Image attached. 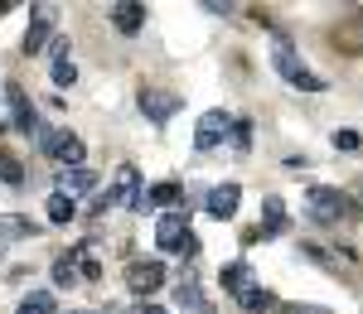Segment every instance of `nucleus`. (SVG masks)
Segmentation results:
<instances>
[{"label": "nucleus", "instance_id": "nucleus-1", "mask_svg": "<svg viewBox=\"0 0 363 314\" xmlns=\"http://www.w3.org/2000/svg\"><path fill=\"white\" fill-rule=\"evenodd\" d=\"M272 63H277V73L291 87H301V92H325V78H320V73H310L306 63H301V54L291 49V39H286V34L272 39Z\"/></svg>", "mask_w": 363, "mask_h": 314}, {"label": "nucleus", "instance_id": "nucleus-2", "mask_svg": "<svg viewBox=\"0 0 363 314\" xmlns=\"http://www.w3.org/2000/svg\"><path fill=\"white\" fill-rule=\"evenodd\" d=\"M306 208L315 223H344L354 208H349V199L339 194V189H325V184H310L306 189Z\"/></svg>", "mask_w": 363, "mask_h": 314}, {"label": "nucleus", "instance_id": "nucleus-3", "mask_svg": "<svg viewBox=\"0 0 363 314\" xmlns=\"http://www.w3.org/2000/svg\"><path fill=\"white\" fill-rule=\"evenodd\" d=\"M39 150L54 155V160H63V170H78V165H83V141H78L73 131H44V136H39Z\"/></svg>", "mask_w": 363, "mask_h": 314}, {"label": "nucleus", "instance_id": "nucleus-4", "mask_svg": "<svg viewBox=\"0 0 363 314\" xmlns=\"http://www.w3.org/2000/svg\"><path fill=\"white\" fill-rule=\"evenodd\" d=\"M112 203H126V208H136V213H145V203H150V194H140V174L136 165H121L112 179V194H107Z\"/></svg>", "mask_w": 363, "mask_h": 314}, {"label": "nucleus", "instance_id": "nucleus-5", "mask_svg": "<svg viewBox=\"0 0 363 314\" xmlns=\"http://www.w3.org/2000/svg\"><path fill=\"white\" fill-rule=\"evenodd\" d=\"M233 131V116L223 107H213V112L199 116V131H194V145L199 150H213V145H223V136Z\"/></svg>", "mask_w": 363, "mask_h": 314}, {"label": "nucleus", "instance_id": "nucleus-6", "mask_svg": "<svg viewBox=\"0 0 363 314\" xmlns=\"http://www.w3.org/2000/svg\"><path fill=\"white\" fill-rule=\"evenodd\" d=\"M49 34H54V5H34L29 29H25V39H20V49H25V54H39V49L49 44Z\"/></svg>", "mask_w": 363, "mask_h": 314}, {"label": "nucleus", "instance_id": "nucleus-7", "mask_svg": "<svg viewBox=\"0 0 363 314\" xmlns=\"http://www.w3.org/2000/svg\"><path fill=\"white\" fill-rule=\"evenodd\" d=\"M160 281H165V266L160 261H131L126 266V290L131 295H150V290H160Z\"/></svg>", "mask_w": 363, "mask_h": 314}, {"label": "nucleus", "instance_id": "nucleus-8", "mask_svg": "<svg viewBox=\"0 0 363 314\" xmlns=\"http://www.w3.org/2000/svg\"><path fill=\"white\" fill-rule=\"evenodd\" d=\"M140 112L150 116L155 126H165L169 116L179 112V97L174 92H160V87H140Z\"/></svg>", "mask_w": 363, "mask_h": 314}, {"label": "nucleus", "instance_id": "nucleus-9", "mask_svg": "<svg viewBox=\"0 0 363 314\" xmlns=\"http://www.w3.org/2000/svg\"><path fill=\"white\" fill-rule=\"evenodd\" d=\"M238 203H242V189H238V184H218V189H208V194H203V208H208V218H218V223L238 213Z\"/></svg>", "mask_w": 363, "mask_h": 314}, {"label": "nucleus", "instance_id": "nucleus-10", "mask_svg": "<svg viewBox=\"0 0 363 314\" xmlns=\"http://www.w3.org/2000/svg\"><path fill=\"white\" fill-rule=\"evenodd\" d=\"M184 237H189L184 213H165V218L155 223V247H160V252H179V247H184Z\"/></svg>", "mask_w": 363, "mask_h": 314}, {"label": "nucleus", "instance_id": "nucleus-11", "mask_svg": "<svg viewBox=\"0 0 363 314\" xmlns=\"http://www.w3.org/2000/svg\"><path fill=\"white\" fill-rule=\"evenodd\" d=\"M218 281H223L228 295H238V305H242L252 290H257V276H252L247 261H233V266H223V276H218Z\"/></svg>", "mask_w": 363, "mask_h": 314}, {"label": "nucleus", "instance_id": "nucleus-12", "mask_svg": "<svg viewBox=\"0 0 363 314\" xmlns=\"http://www.w3.org/2000/svg\"><path fill=\"white\" fill-rule=\"evenodd\" d=\"M5 102H10V116H15V126L20 131H39V116H34V107H29V92L20 83L5 87Z\"/></svg>", "mask_w": 363, "mask_h": 314}, {"label": "nucleus", "instance_id": "nucleus-13", "mask_svg": "<svg viewBox=\"0 0 363 314\" xmlns=\"http://www.w3.org/2000/svg\"><path fill=\"white\" fill-rule=\"evenodd\" d=\"M58 194H68V199H78V194H97V174L78 165V170H63L58 174Z\"/></svg>", "mask_w": 363, "mask_h": 314}, {"label": "nucleus", "instance_id": "nucleus-14", "mask_svg": "<svg viewBox=\"0 0 363 314\" xmlns=\"http://www.w3.org/2000/svg\"><path fill=\"white\" fill-rule=\"evenodd\" d=\"M107 15H112V25L121 29V34H140V25H145V5H136V0H121Z\"/></svg>", "mask_w": 363, "mask_h": 314}, {"label": "nucleus", "instance_id": "nucleus-15", "mask_svg": "<svg viewBox=\"0 0 363 314\" xmlns=\"http://www.w3.org/2000/svg\"><path fill=\"white\" fill-rule=\"evenodd\" d=\"M78 78V63L68 54V39H54V87H73Z\"/></svg>", "mask_w": 363, "mask_h": 314}, {"label": "nucleus", "instance_id": "nucleus-16", "mask_svg": "<svg viewBox=\"0 0 363 314\" xmlns=\"http://www.w3.org/2000/svg\"><path fill=\"white\" fill-rule=\"evenodd\" d=\"M44 213H49V223H73V218H78V203L54 189V194H49V203H44Z\"/></svg>", "mask_w": 363, "mask_h": 314}, {"label": "nucleus", "instance_id": "nucleus-17", "mask_svg": "<svg viewBox=\"0 0 363 314\" xmlns=\"http://www.w3.org/2000/svg\"><path fill=\"white\" fill-rule=\"evenodd\" d=\"M262 213H267V228H262V232H267V237H272V232H281V228H286V203H281L277 194H267V199H262Z\"/></svg>", "mask_w": 363, "mask_h": 314}, {"label": "nucleus", "instance_id": "nucleus-18", "mask_svg": "<svg viewBox=\"0 0 363 314\" xmlns=\"http://www.w3.org/2000/svg\"><path fill=\"white\" fill-rule=\"evenodd\" d=\"M15 314H54V295H49V290H29Z\"/></svg>", "mask_w": 363, "mask_h": 314}, {"label": "nucleus", "instance_id": "nucleus-19", "mask_svg": "<svg viewBox=\"0 0 363 314\" xmlns=\"http://www.w3.org/2000/svg\"><path fill=\"white\" fill-rule=\"evenodd\" d=\"M0 184H10V189H20V184H25V165H20L10 150H0Z\"/></svg>", "mask_w": 363, "mask_h": 314}, {"label": "nucleus", "instance_id": "nucleus-20", "mask_svg": "<svg viewBox=\"0 0 363 314\" xmlns=\"http://www.w3.org/2000/svg\"><path fill=\"white\" fill-rule=\"evenodd\" d=\"M78 276H83V271L73 266V257L54 261V286H58V290H73V286H78Z\"/></svg>", "mask_w": 363, "mask_h": 314}, {"label": "nucleus", "instance_id": "nucleus-21", "mask_svg": "<svg viewBox=\"0 0 363 314\" xmlns=\"http://www.w3.org/2000/svg\"><path fill=\"white\" fill-rule=\"evenodd\" d=\"M242 310H252V314H272V310H277V295H272V290H262V286H257V290L247 295V300H242Z\"/></svg>", "mask_w": 363, "mask_h": 314}, {"label": "nucleus", "instance_id": "nucleus-22", "mask_svg": "<svg viewBox=\"0 0 363 314\" xmlns=\"http://www.w3.org/2000/svg\"><path fill=\"white\" fill-rule=\"evenodd\" d=\"M150 203H160V208H169V203H179V184H174V179H165V184H155V189H150Z\"/></svg>", "mask_w": 363, "mask_h": 314}, {"label": "nucleus", "instance_id": "nucleus-23", "mask_svg": "<svg viewBox=\"0 0 363 314\" xmlns=\"http://www.w3.org/2000/svg\"><path fill=\"white\" fill-rule=\"evenodd\" d=\"M228 141H233V150H252V121H233Z\"/></svg>", "mask_w": 363, "mask_h": 314}, {"label": "nucleus", "instance_id": "nucleus-24", "mask_svg": "<svg viewBox=\"0 0 363 314\" xmlns=\"http://www.w3.org/2000/svg\"><path fill=\"white\" fill-rule=\"evenodd\" d=\"M25 232H34V228H29V223H5V218H0V252H5L15 237H25Z\"/></svg>", "mask_w": 363, "mask_h": 314}, {"label": "nucleus", "instance_id": "nucleus-25", "mask_svg": "<svg viewBox=\"0 0 363 314\" xmlns=\"http://www.w3.org/2000/svg\"><path fill=\"white\" fill-rule=\"evenodd\" d=\"M330 141H335V150H344V155H349V150H359V145H363V136H359V131H349V126H344V131H335Z\"/></svg>", "mask_w": 363, "mask_h": 314}, {"label": "nucleus", "instance_id": "nucleus-26", "mask_svg": "<svg viewBox=\"0 0 363 314\" xmlns=\"http://www.w3.org/2000/svg\"><path fill=\"white\" fill-rule=\"evenodd\" d=\"M179 257H199V237H194V232L184 237V247H179Z\"/></svg>", "mask_w": 363, "mask_h": 314}, {"label": "nucleus", "instance_id": "nucleus-27", "mask_svg": "<svg viewBox=\"0 0 363 314\" xmlns=\"http://www.w3.org/2000/svg\"><path fill=\"white\" fill-rule=\"evenodd\" d=\"M286 314H330V310H320V305H296V310H286Z\"/></svg>", "mask_w": 363, "mask_h": 314}, {"label": "nucleus", "instance_id": "nucleus-28", "mask_svg": "<svg viewBox=\"0 0 363 314\" xmlns=\"http://www.w3.org/2000/svg\"><path fill=\"white\" fill-rule=\"evenodd\" d=\"M136 314H165V310H160V305H140Z\"/></svg>", "mask_w": 363, "mask_h": 314}, {"label": "nucleus", "instance_id": "nucleus-29", "mask_svg": "<svg viewBox=\"0 0 363 314\" xmlns=\"http://www.w3.org/2000/svg\"><path fill=\"white\" fill-rule=\"evenodd\" d=\"M5 10H10V0H0V15H5Z\"/></svg>", "mask_w": 363, "mask_h": 314}, {"label": "nucleus", "instance_id": "nucleus-30", "mask_svg": "<svg viewBox=\"0 0 363 314\" xmlns=\"http://www.w3.org/2000/svg\"><path fill=\"white\" fill-rule=\"evenodd\" d=\"M73 314H83V310H73ZM107 314H116V310H107Z\"/></svg>", "mask_w": 363, "mask_h": 314}]
</instances>
